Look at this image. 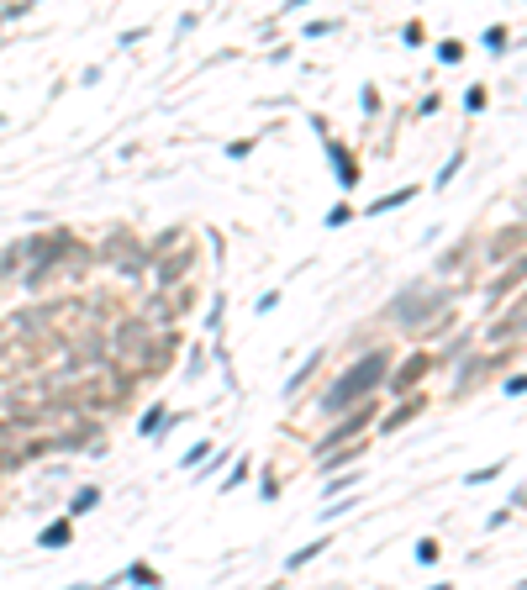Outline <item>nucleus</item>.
Instances as JSON below:
<instances>
[{"label":"nucleus","mask_w":527,"mask_h":590,"mask_svg":"<svg viewBox=\"0 0 527 590\" xmlns=\"http://www.w3.org/2000/svg\"><path fill=\"white\" fill-rule=\"evenodd\" d=\"M385 374H390V353H385V348H380V353H364L359 364H348L343 374H337V385L327 390V411H343V406H354V400H364L374 385H385Z\"/></svg>","instance_id":"f257e3e1"},{"label":"nucleus","mask_w":527,"mask_h":590,"mask_svg":"<svg viewBox=\"0 0 527 590\" xmlns=\"http://www.w3.org/2000/svg\"><path fill=\"white\" fill-rule=\"evenodd\" d=\"M369 417H374L369 406H364V411H354V417H348L343 427H337V433H327V438H322V448H337V438H343V442H348V438H359V427H369Z\"/></svg>","instance_id":"f03ea898"},{"label":"nucleus","mask_w":527,"mask_h":590,"mask_svg":"<svg viewBox=\"0 0 527 590\" xmlns=\"http://www.w3.org/2000/svg\"><path fill=\"white\" fill-rule=\"evenodd\" d=\"M327 153H332V169H337V180H343V190H354V185H359V169H354V158H348V148H327Z\"/></svg>","instance_id":"7ed1b4c3"},{"label":"nucleus","mask_w":527,"mask_h":590,"mask_svg":"<svg viewBox=\"0 0 527 590\" xmlns=\"http://www.w3.org/2000/svg\"><path fill=\"white\" fill-rule=\"evenodd\" d=\"M69 538H74L69 517H63V522H53V527H43V532H37V543H43V548H63V543H69Z\"/></svg>","instance_id":"20e7f679"},{"label":"nucleus","mask_w":527,"mask_h":590,"mask_svg":"<svg viewBox=\"0 0 527 590\" xmlns=\"http://www.w3.org/2000/svg\"><path fill=\"white\" fill-rule=\"evenodd\" d=\"M96 506H101V490H96V485H85V490H74L69 517H85V512H96Z\"/></svg>","instance_id":"39448f33"},{"label":"nucleus","mask_w":527,"mask_h":590,"mask_svg":"<svg viewBox=\"0 0 527 590\" xmlns=\"http://www.w3.org/2000/svg\"><path fill=\"white\" fill-rule=\"evenodd\" d=\"M422 369H427V353H416V358H411V364H406V369H401V374H396V380H390V390H411V380H416V374H422Z\"/></svg>","instance_id":"423d86ee"},{"label":"nucleus","mask_w":527,"mask_h":590,"mask_svg":"<svg viewBox=\"0 0 527 590\" xmlns=\"http://www.w3.org/2000/svg\"><path fill=\"white\" fill-rule=\"evenodd\" d=\"M411 195H416V185H406V190H396V195H385V200H374V206H369V217H380V211H396V206H406Z\"/></svg>","instance_id":"0eeeda50"},{"label":"nucleus","mask_w":527,"mask_h":590,"mask_svg":"<svg viewBox=\"0 0 527 590\" xmlns=\"http://www.w3.org/2000/svg\"><path fill=\"white\" fill-rule=\"evenodd\" d=\"M438 559H443L438 538H422V543H416V564H438Z\"/></svg>","instance_id":"6e6552de"},{"label":"nucleus","mask_w":527,"mask_h":590,"mask_svg":"<svg viewBox=\"0 0 527 590\" xmlns=\"http://www.w3.org/2000/svg\"><path fill=\"white\" fill-rule=\"evenodd\" d=\"M322 548H327V538H317V543H306L301 554H290V569H301V564H312V559L322 554Z\"/></svg>","instance_id":"1a4fd4ad"},{"label":"nucleus","mask_w":527,"mask_h":590,"mask_svg":"<svg viewBox=\"0 0 527 590\" xmlns=\"http://www.w3.org/2000/svg\"><path fill=\"white\" fill-rule=\"evenodd\" d=\"M416 411H422V400H411V406H401V411H396L390 422H380V433H396V427L406 422V417H416Z\"/></svg>","instance_id":"9d476101"},{"label":"nucleus","mask_w":527,"mask_h":590,"mask_svg":"<svg viewBox=\"0 0 527 590\" xmlns=\"http://www.w3.org/2000/svg\"><path fill=\"white\" fill-rule=\"evenodd\" d=\"M164 417H169V411H164V406H153V411L143 417V427H138V433H143V438H153L158 427H164Z\"/></svg>","instance_id":"9b49d317"},{"label":"nucleus","mask_w":527,"mask_h":590,"mask_svg":"<svg viewBox=\"0 0 527 590\" xmlns=\"http://www.w3.org/2000/svg\"><path fill=\"white\" fill-rule=\"evenodd\" d=\"M354 485H359V469H348V475H337V480H327V501H332L337 490H354Z\"/></svg>","instance_id":"f8f14e48"},{"label":"nucleus","mask_w":527,"mask_h":590,"mask_svg":"<svg viewBox=\"0 0 527 590\" xmlns=\"http://www.w3.org/2000/svg\"><path fill=\"white\" fill-rule=\"evenodd\" d=\"M121 580H132V585H158V574L148 569V564H132L127 574H121Z\"/></svg>","instance_id":"ddd939ff"},{"label":"nucleus","mask_w":527,"mask_h":590,"mask_svg":"<svg viewBox=\"0 0 527 590\" xmlns=\"http://www.w3.org/2000/svg\"><path fill=\"white\" fill-rule=\"evenodd\" d=\"M312 369H317V353H312V358H306V364H301V369H295V374H290V385H285V395H295V390H301V380H306V374H312Z\"/></svg>","instance_id":"4468645a"},{"label":"nucleus","mask_w":527,"mask_h":590,"mask_svg":"<svg viewBox=\"0 0 527 590\" xmlns=\"http://www.w3.org/2000/svg\"><path fill=\"white\" fill-rule=\"evenodd\" d=\"M211 459V442H195L190 453H185V469H195V464H206Z\"/></svg>","instance_id":"2eb2a0df"},{"label":"nucleus","mask_w":527,"mask_h":590,"mask_svg":"<svg viewBox=\"0 0 527 590\" xmlns=\"http://www.w3.org/2000/svg\"><path fill=\"white\" fill-rule=\"evenodd\" d=\"M248 469H253V464H248V459H242V464L232 469V475H227V480H222V490H237V485H242V480H248Z\"/></svg>","instance_id":"dca6fc26"},{"label":"nucleus","mask_w":527,"mask_h":590,"mask_svg":"<svg viewBox=\"0 0 527 590\" xmlns=\"http://www.w3.org/2000/svg\"><path fill=\"white\" fill-rule=\"evenodd\" d=\"M438 58L443 63H459V58H464V43H438Z\"/></svg>","instance_id":"f3484780"},{"label":"nucleus","mask_w":527,"mask_h":590,"mask_svg":"<svg viewBox=\"0 0 527 590\" xmlns=\"http://www.w3.org/2000/svg\"><path fill=\"white\" fill-rule=\"evenodd\" d=\"M343 222H354V211H348V206H343V200H337V206L327 211V227H343Z\"/></svg>","instance_id":"a211bd4d"},{"label":"nucleus","mask_w":527,"mask_h":590,"mask_svg":"<svg viewBox=\"0 0 527 590\" xmlns=\"http://www.w3.org/2000/svg\"><path fill=\"white\" fill-rule=\"evenodd\" d=\"M485 43H491V53H501V43H506V26H485Z\"/></svg>","instance_id":"6ab92c4d"},{"label":"nucleus","mask_w":527,"mask_h":590,"mask_svg":"<svg viewBox=\"0 0 527 590\" xmlns=\"http://www.w3.org/2000/svg\"><path fill=\"white\" fill-rule=\"evenodd\" d=\"M327 32H337V21H312L306 26V37H327Z\"/></svg>","instance_id":"aec40b11"},{"label":"nucleus","mask_w":527,"mask_h":590,"mask_svg":"<svg viewBox=\"0 0 527 590\" xmlns=\"http://www.w3.org/2000/svg\"><path fill=\"white\" fill-rule=\"evenodd\" d=\"M69 590H106V580H90V585H69Z\"/></svg>","instance_id":"412c9836"},{"label":"nucleus","mask_w":527,"mask_h":590,"mask_svg":"<svg viewBox=\"0 0 527 590\" xmlns=\"http://www.w3.org/2000/svg\"><path fill=\"white\" fill-rule=\"evenodd\" d=\"M427 590H449V585H427Z\"/></svg>","instance_id":"4be33fe9"}]
</instances>
